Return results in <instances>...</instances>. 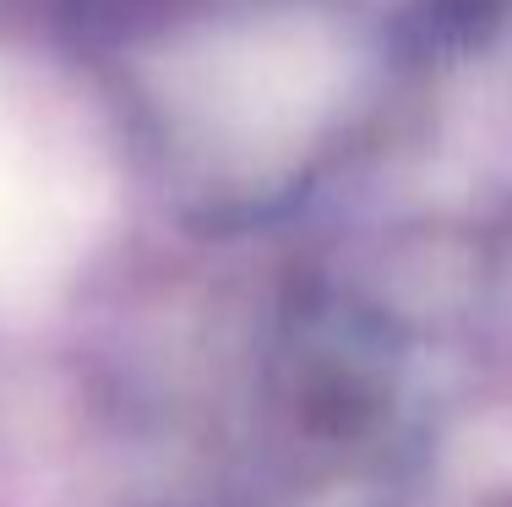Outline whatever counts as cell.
I'll use <instances>...</instances> for the list:
<instances>
[{
	"mask_svg": "<svg viewBox=\"0 0 512 507\" xmlns=\"http://www.w3.org/2000/svg\"><path fill=\"white\" fill-rule=\"evenodd\" d=\"M414 426L404 377L376 333L316 322L289 338L251 442L256 507H393Z\"/></svg>",
	"mask_w": 512,
	"mask_h": 507,
	"instance_id": "6da1fadb",
	"label": "cell"
}]
</instances>
